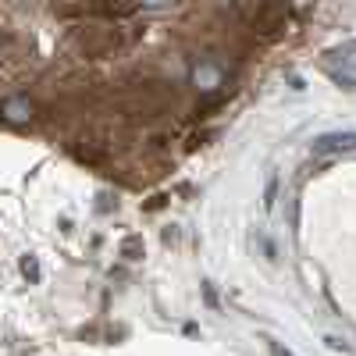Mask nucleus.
<instances>
[{"label": "nucleus", "mask_w": 356, "mask_h": 356, "mask_svg": "<svg viewBox=\"0 0 356 356\" xmlns=\"http://www.w3.org/2000/svg\"><path fill=\"white\" fill-rule=\"evenodd\" d=\"M310 150L317 157H328V154H349L356 150V132H328V136H317L310 143Z\"/></svg>", "instance_id": "nucleus-1"}, {"label": "nucleus", "mask_w": 356, "mask_h": 356, "mask_svg": "<svg viewBox=\"0 0 356 356\" xmlns=\"http://www.w3.org/2000/svg\"><path fill=\"white\" fill-rule=\"evenodd\" d=\"M122 257H129V260L143 257V239H139V235H129V239L122 243Z\"/></svg>", "instance_id": "nucleus-2"}, {"label": "nucleus", "mask_w": 356, "mask_h": 356, "mask_svg": "<svg viewBox=\"0 0 356 356\" xmlns=\"http://www.w3.org/2000/svg\"><path fill=\"white\" fill-rule=\"evenodd\" d=\"M22 275H25L29 282H40V264H36V257H22Z\"/></svg>", "instance_id": "nucleus-3"}, {"label": "nucleus", "mask_w": 356, "mask_h": 356, "mask_svg": "<svg viewBox=\"0 0 356 356\" xmlns=\"http://www.w3.org/2000/svg\"><path fill=\"white\" fill-rule=\"evenodd\" d=\"M267 349H271V356H292L282 342H275V339H267Z\"/></svg>", "instance_id": "nucleus-4"}, {"label": "nucleus", "mask_w": 356, "mask_h": 356, "mask_svg": "<svg viewBox=\"0 0 356 356\" xmlns=\"http://www.w3.org/2000/svg\"><path fill=\"white\" fill-rule=\"evenodd\" d=\"M324 342H328V349H342V353H349V346H346L342 339H335V335H328V339H324Z\"/></svg>", "instance_id": "nucleus-5"}, {"label": "nucleus", "mask_w": 356, "mask_h": 356, "mask_svg": "<svg viewBox=\"0 0 356 356\" xmlns=\"http://www.w3.org/2000/svg\"><path fill=\"white\" fill-rule=\"evenodd\" d=\"M264 207H267V211H271V207H275V178H271V182H267V200H264Z\"/></svg>", "instance_id": "nucleus-6"}]
</instances>
